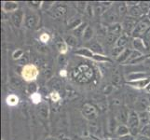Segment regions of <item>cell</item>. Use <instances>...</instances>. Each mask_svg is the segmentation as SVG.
I'll list each match as a JSON object with an SVG mask.
<instances>
[{"label":"cell","mask_w":150,"mask_h":140,"mask_svg":"<svg viewBox=\"0 0 150 140\" xmlns=\"http://www.w3.org/2000/svg\"><path fill=\"white\" fill-rule=\"evenodd\" d=\"M39 75L38 68L35 65H25L22 70V77L25 81L34 82Z\"/></svg>","instance_id":"obj_1"},{"label":"cell","mask_w":150,"mask_h":140,"mask_svg":"<svg viewBox=\"0 0 150 140\" xmlns=\"http://www.w3.org/2000/svg\"><path fill=\"white\" fill-rule=\"evenodd\" d=\"M122 24L120 23H116L114 24H111L108 28V33L106 36V41L109 44L116 43L117 40L121 37L122 33Z\"/></svg>","instance_id":"obj_2"},{"label":"cell","mask_w":150,"mask_h":140,"mask_svg":"<svg viewBox=\"0 0 150 140\" xmlns=\"http://www.w3.org/2000/svg\"><path fill=\"white\" fill-rule=\"evenodd\" d=\"M150 28V23L146 22V21H141V22L137 23L135 28H134L133 32L132 34V37L135 38H141L142 36L146 35L147 31Z\"/></svg>","instance_id":"obj_3"},{"label":"cell","mask_w":150,"mask_h":140,"mask_svg":"<svg viewBox=\"0 0 150 140\" xmlns=\"http://www.w3.org/2000/svg\"><path fill=\"white\" fill-rule=\"evenodd\" d=\"M82 113H83L84 117L89 121L95 120L98 116L97 109L93 106H91V104H85L83 106V108H82Z\"/></svg>","instance_id":"obj_4"},{"label":"cell","mask_w":150,"mask_h":140,"mask_svg":"<svg viewBox=\"0 0 150 140\" xmlns=\"http://www.w3.org/2000/svg\"><path fill=\"white\" fill-rule=\"evenodd\" d=\"M148 107H149V100L146 97H144V96L137 98L135 104H134V110L137 113L147 111Z\"/></svg>","instance_id":"obj_5"},{"label":"cell","mask_w":150,"mask_h":140,"mask_svg":"<svg viewBox=\"0 0 150 140\" xmlns=\"http://www.w3.org/2000/svg\"><path fill=\"white\" fill-rule=\"evenodd\" d=\"M136 24H137V23H136L135 18L129 17L124 21L122 23V28L124 31H125V35H127V36L132 35L134 28L136 26Z\"/></svg>","instance_id":"obj_6"},{"label":"cell","mask_w":150,"mask_h":140,"mask_svg":"<svg viewBox=\"0 0 150 140\" xmlns=\"http://www.w3.org/2000/svg\"><path fill=\"white\" fill-rule=\"evenodd\" d=\"M38 23H39V17L35 13L27 15V16L25 17V20H24L25 26H26L27 28H29V29L35 28L38 26Z\"/></svg>","instance_id":"obj_7"},{"label":"cell","mask_w":150,"mask_h":140,"mask_svg":"<svg viewBox=\"0 0 150 140\" xmlns=\"http://www.w3.org/2000/svg\"><path fill=\"white\" fill-rule=\"evenodd\" d=\"M24 20H25V17H24V13H23V10L18 9L17 11H15L11 14L12 23L15 26L18 27V28L22 26V24L24 23Z\"/></svg>","instance_id":"obj_8"},{"label":"cell","mask_w":150,"mask_h":140,"mask_svg":"<svg viewBox=\"0 0 150 140\" xmlns=\"http://www.w3.org/2000/svg\"><path fill=\"white\" fill-rule=\"evenodd\" d=\"M132 47L134 50H137L139 53L144 54L146 51V46L144 44V41L141 38H135L132 40Z\"/></svg>","instance_id":"obj_9"},{"label":"cell","mask_w":150,"mask_h":140,"mask_svg":"<svg viewBox=\"0 0 150 140\" xmlns=\"http://www.w3.org/2000/svg\"><path fill=\"white\" fill-rule=\"evenodd\" d=\"M19 9V5L15 1H4L2 4V9L5 12H10L13 13L17 11Z\"/></svg>","instance_id":"obj_10"},{"label":"cell","mask_w":150,"mask_h":140,"mask_svg":"<svg viewBox=\"0 0 150 140\" xmlns=\"http://www.w3.org/2000/svg\"><path fill=\"white\" fill-rule=\"evenodd\" d=\"M150 83V79H144L140 80H135V81H128V84L131 85L133 88H136V89H144L149 85Z\"/></svg>","instance_id":"obj_11"},{"label":"cell","mask_w":150,"mask_h":140,"mask_svg":"<svg viewBox=\"0 0 150 140\" xmlns=\"http://www.w3.org/2000/svg\"><path fill=\"white\" fill-rule=\"evenodd\" d=\"M144 79H147L146 74L144 73V72H140V71L132 72V73L129 74L127 76L128 81H135V80H140Z\"/></svg>","instance_id":"obj_12"},{"label":"cell","mask_w":150,"mask_h":140,"mask_svg":"<svg viewBox=\"0 0 150 140\" xmlns=\"http://www.w3.org/2000/svg\"><path fill=\"white\" fill-rule=\"evenodd\" d=\"M138 116H139V122H140L141 127H144L150 124V112L148 111L139 112Z\"/></svg>","instance_id":"obj_13"},{"label":"cell","mask_w":150,"mask_h":140,"mask_svg":"<svg viewBox=\"0 0 150 140\" xmlns=\"http://www.w3.org/2000/svg\"><path fill=\"white\" fill-rule=\"evenodd\" d=\"M38 113L40 116V118L47 119L49 117V114H50L49 106L46 103H41L38 107Z\"/></svg>","instance_id":"obj_14"},{"label":"cell","mask_w":150,"mask_h":140,"mask_svg":"<svg viewBox=\"0 0 150 140\" xmlns=\"http://www.w3.org/2000/svg\"><path fill=\"white\" fill-rule=\"evenodd\" d=\"M128 14L130 15V17L132 18H138V17H141L143 14V11L141 8L139 6H132V7H129L128 9Z\"/></svg>","instance_id":"obj_15"},{"label":"cell","mask_w":150,"mask_h":140,"mask_svg":"<svg viewBox=\"0 0 150 140\" xmlns=\"http://www.w3.org/2000/svg\"><path fill=\"white\" fill-rule=\"evenodd\" d=\"M116 134L118 136H125L127 134H130V128L126 124H120L116 128Z\"/></svg>","instance_id":"obj_16"},{"label":"cell","mask_w":150,"mask_h":140,"mask_svg":"<svg viewBox=\"0 0 150 140\" xmlns=\"http://www.w3.org/2000/svg\"><path fill=\"white\" fill-rule=\"evenodd\" d=\"M129 115H130V111H128L126 108H121V109L118 111L117 118L118 121L121 122L122 124H124V123L128 122Z\"/></svg>","instance_id":"obj_17"},{"label":"cell","mask_w":150,"mask_h":140,"mask_svg":"<svg viewBox=\"0 0 150 140\" xmlns=\"http://www.w3.org/2000/svg\"><path fill=\"white\" fill-rule=\"evenodd\" d=\"M75 53L77 55H80V56H83V57H87V58H93L94 53L91 49L89 48H81L79 50H77L75 51Z\"/></svg>","instance_id":"obj_18"},{"label":"cell","mask_w":150,"mask_h":140,"mask_svg":"<svg viewBox=\"0 0 150 140\" xmlns=\"http://www.w3.org/2000/svg\"><path fill=\"white\" fill-rule=\"evenodd\" d=\"M132 49H128V48H126L125 50H124L123 53H121V55H120V57H118V58L116 59L117 62H118V63H121V64H123V63H127L128 60H129V58H130L131 54H132Z\"/></svg>","instance_id":"obj_19"},{"label":"cell","mask_w":150,"mask_h":140,"mask_svg":"<svg viewBox=\"0 0 150 140\" xmlns=\"http://www.w3.org/2000/svg\"><path fill=\"white\" fill-rule=\"evenodd\" d=\"M93 35H94V30H93V28L88 25L87 28L84 31L83 36H82V39H83L84 42H88V41L91 40V38H93Z\"/></svg>","instance_id":"obj_20"},{"label":"cell","mask_w":150,"mask_h":140,"mask_svg":"<svg viewBox=\"0 0 150 140\" xmlns=\"http://www.w3.org/2000/svg\"><path fill=\"white\" fill-rule=\"evenodd\" d=\"M19 97L16 95H9L6 98V103L9 107H16L19 104Z\"/></svg>","instance_id":"obj_21"},{"label":"cell","mask_w":150,"mask_h":140,"mask_svg":"<svg viewBox=\"0 0 150 140\" xmlns=\"http://www.w3.org/2000/svg\"><path fill=\"white\" fill-rule=\"evenodd\" d=\"M83 23L82 20L79 18H72L69 22H68V29H71L72 31H74L76 28H77Z\"/></svg>","instance_id":"obj_22"},{"label":"cell","mask_w":150,"mask_h":140,"mask_svg":"<svg viewBox=\"0 0 150 140\" xmlns=\"http://www.w3.org/2000/svg\"><path fill=\"white\" fill-rule=\"evenodd\" d=\"M89 49H91L92 51H93L94 54H103V47L101 46V44L99 42H97V41H95V42H92Z\"/></svg>","instance_id":"obj_23"},{"label":"cell","mask_w":150,"mask_h":140,"mask_svg":"<svg viewBox=\"0 0 150 140\" xmlns=\"http://www.w3.org/2000/svg\"><path fill=\"white\" fill-rule=\"evenodd\" d=\"M64 42L67 44L68 47H76L77 45V38L75 37L74 35H68L64 37Z\"/></svg>","instance_id":"obj_24"},{"label":"cell","mask_w":150,"mask_h":140,"mask_svg":"<svg viewBox=\"0 0 150 140\" xmlns=\"http://www.w3.org/2000/svg\"><path fill=\"white\" fill-rule=\"evenodd\" d=\"M56 46H57V49H58L59 53L61 54H65L67 53V50H68V46L67 44L64 42V40H59L56 42Z\"/></svg>","instance_id":"obj_25"},{"label":"cell","mask_w":150,"mask_h":140,"mask_svg":"<svg viewBox=\"0 0 150 140\" xmlns=\"http://www.w3.org/2000/svg\"><path fill=\"white\" fill-rule=\"evenodd\" d=\"M87 26H88V23H83L81 25H79V26L77 27V28H76L73 31V34H74L75 37L76 38H79V37H81L82 38V36H83L84 31L87 28Z\"/></svg>","instance_id":"obj_26"},{"label":"cell","mask_w":150,"mask_h":140,"mask_svg":"<svg viewBox=\"0 0 150 140\" xmlns=\"http://www.w3.org/2000/svg\"><path fill=\"white\" fill-rule=\"evenodd\" d=\"M111 81L112 83L115 86H120L121 83V76L120 74V72L117 70H115V72H113V74L111 76Z\"/></svg>","instance_id":"obj_27"},{"label":"cell","mask_w":150,"mask_h":140,"mask_svg":"<svg viewBox=\"0 0 150 140\" xmlns=\"http://www.w3.org/2000/svg\"><path fill=\"white\" fill-rule=\"evenodd\" d=\"M66 7L65 6H60L58 8H56L54 12H53V17L54 18H61L66 13Z\"/></svg>","instance_id":"obj_28"},{"label":"cell","mask_w":150,"mask_h":140,"mask_svg":"<svg viewBox=\"0 0 150 140\" xmlns=\"http://www.w3.org/2000/svg\"><path fill=\"white\" fill-rule=\"evenodd\" d=\"M125 49L126 48H123V47H117V46H115L112 49V50H111V56L112 57H115L116 59L118 58V57L121 55V53H123Z\"/></svg>","instance_id":"obj_29"},{"label":"cell","mask_w":150,"mask_h":140,"mask_svg":"<svg viewBox=\"0 0 150 140\" xmlns=\"http://www.w3.org/2000/svg\"><path fill=\"white\" fill-rule=\"evenodd\" d=\"M127 37H128V36L125 35V34L122 35L121 37L117 40V42L115 43V46H117V47H123V48H125V46L128 43V38Z\"/></svg>","instance_id":"obj_30"},{"label":"cell","mask_w":150,"mask_h":140,"mask_svg":"<svg viewBox=\"0 0 150 140\" xmlns=\"http://www.w3.org/2000/svg\"><path fill=\"white\" fill-rule=\"evenodd\" d=\"M128 9H129V8H128L127 3L122 2V3H120V5H118L117 11H118V13H120V16H124V15L128 14Z\"/></svg>","instance_id":"obj_31"},{"label":"cell","mask_w":150,"mask_h":140,"mask_svg":"<svg viewBox=\"0 0 150 140\" xmlns=\"http://www.w3.org/2000/svg\"><path fill=\"white\" fill-rule=\"evenodd\" d=\"M92 59L97 62H101V63H103V62H110V59L108 58V57L105 56L103 54H94Z\"/></svg>","instance_id":"obj_32"},{"label":"cell","mask_w":150,"mask_h":140,"mask_svg":"<svg viewBox=\"0 0 150 140\" xmlns=\"http://www.w3.org/2000/svg\"><path fill=\"white\" fill-rule=\"evenodd\" d=\"M31 100L35 104V105H38V104H41V95L38 92H35L33 95H31Z\"/></svg>","instance_id":"obj_33"},{"label":"cell","mask_w":150,"mask_h":140,"mask_svg":"<svg viewBox=\"0 0 150 140\" xmlns=\"http://www.w3.org/2000/svg\"><path fill=\"white\" fill-rule=\"evenodd\" d=\"M24 53H23V50L22 49H17L16 50H14L13 51V53H12V58L14 60H19L21 58H23V56Z\"/></svg>","instance_id":"obj_34"},{"label":"cell","mask_w":150,"mask_h":140,"mask_svg":"<svg viewBox=\"0 0 150 140\" xmlns=\"http://www.w3.org/2000/svg\"><path fill=\"white\" fill-rule=\"evenodd\" d=\"M140 134L150 138V124H148V125H146V126H144V127L141 128Z\"/></svg>","instance_id":"obj_35"},{"label":"cell","mask_w":150,"mask_h":140,"mask_svg":"<svg viewBox=\"0 0 150 140\" xmlns=\"http://www.w3.org/2000/svg\"><path fill=\"white\" fill-rule=\"evenodd\" d=\"M50 38V35L48 33H42V34L40 35V37H39V39H40V41L42 43H48Z\"/></svg>","instance_id":"obj_36"},{"label":"cell","mask_w":150,"mask_h":140,"mask_svg":"<svg viewBox=\"0 0 150 140\" xmlns=\"http://www.w3.org/2000/svg\"><path fill=\"white\" fill-rule=\"evenodd\" d=\"M50 99L52 100L53 102H58L61 99V96L58 93V92H56V91L51 92H50Z\"/></svg>","instance_id":"obj_37"},{"label":"cell","mask_w":150,"mask_h":140,"mask_svg":"<svg viewBox=\"0 0 150 140\" xmlns=\"http://www.w3.org/2000/svg\"><path fill=\"white\" fill-rule=\"evenodd\" d=\"M88 4L86 2H79L76 4V8L79 9L80 11H86V9H87Z\"/></svg>","instance_id":"obj_38"},{"label":"cell","mask_w":150,"mask_h":140,"mask_svg":"<svg viewBox=\"0 0 150 140\" xmlns=\"http://www.w3.org/2000/svg\"><path fill=\"white\" fill-rule=\"evenodd\" d=\"M37 90H38L37 84H35L34 82H32V83H31V84L28 86V91L30 92L31 95H33V93H35V92H38Z\"/></svg>","instance_id":"obj_39"},{"label":"cell","mask_w":150,"mask_h":140,"mask_svg":"<svg viewBox=\"0 0 150 140\" xmlns=\"http://www.w3.org/2000/svg\"><path fill=\"white\" fill-rule=\"evenodd\" d=\"M58 63H59L60 65H64V64L66 63V57H65V55L61 54V55L58 57Z\"/></svg>","instance_id":"obj_40"},{"label":"cell","mask_w":150,"mask_h":140,"mask_svg":"<svg viewBox=\"0 0 150 140\" xmlns=\"http://www.w3.org/2000/svg\"><path fill=\"white\" fill-rule=\"evenodd\" d=\"M113 91V86L112 85H107L105 87V89H103V93L105 95H109V93H111Z\"/></svg>","instance_id":"obj_41"},{"label":"cell","mask_w":150,"mask_h":140,"mask_svg":"<svg viewBox=\"0 0 150 140\" xmlns=\"http://www.w3.org/2000/svg\"><path fill=\"white\" fill-rule=\"evenodd\" d=\"M89 16H92L93 15V9L91 6V5H88L87 6V9H86V11H85Z\"/></svg>","instance_id":"obj_42"},{"label":"cell","mask_w":150,"mask_h":140,"mask_svg":"<svg viewBox=\"0 0 150 140\" xmlns=\"http://www.w3.org/2000/svg\"><path fill=\"white\" fill-rule=\"evenodd\" d=\"M120 140H135V138H134V136L130 134H127V136H125L120 137Z\"/></svg>","instance_id":"obj_43"},{"label":"cell","mask_w":150,"mask_h":140,"mask_svg":"<svg viewBox=\"0 0 150 140\" xmlns=\"http://www.w3.org/2000/svg\"><path fill=\"white\" fill-rule=\"evenodd\" d=\"M135 140H150V138L144 136H142V134H139V136H136Z\"/></svg>","instance_id":"obj_44"},{"label":"cell","mask_w":150,"mask_h":140,"mask_svg":"<svg viewBox=\"0 0 150 140\" xmlns=\"http://www.w3.org/2000/svg\"><path fill=\"white\" fill-rule=\"evenodd\" d=\"M60 75H61L62 77H65V76L67 75V72H66V70H64V69L61 70V72H60Z\"/></svg>","instance_id":"obj_45"},{"label":"cell","mask_w":150,"mask_h":140,"mask_svg":"<svg viewBox=\"0 0 150 140\" xmlns=\"http://www.w3.org/2000/svg\"><path fill=\"white\" fill-rule=\"evenodd\" d=\"M45 140H59V139L57 137H55V136H48Z\"/></svg>","instance_id":"obj_46"},{"label":"cell","mask_w":150,"mask_h":140,"mask_svg":"<svg viewBox=\"0 0 150 140\" xmlns=\"http://www.w3.org/2000/svg\"><path fill=\"white\" fill-rule=\"evenodd\" d=\"M146 91L147 92H149V93H150V83H149V85L146 88Z\"/></svg>","instance_id":"obj_47"},{"label":"cell","mask_w":150,"mask_h":140,"mask_svg":"<svg viewBox=\"0 0 150 140\" xmlns=\"http://www.w3.org/2000/svg\"><path fill=\"white\" fill-rule=\"evenodd\" d=\"M148 19H149V22H150V12H149V14H148Z\"/></svg>","instance_id":"obj_48"},{"label":"cell","mask_w":150,"mask_h":140,"mask_svg":"<svg viewBox=\"0 0 150 140\" xmlns=\"http://www.w3.org/2000/svg\"><path fill=\"white\" fill-rule=\"evenodd\" d=\"M149 6H150V4H149Z\"/></svg>","instance_id":"obj_49"}]
</instances>
